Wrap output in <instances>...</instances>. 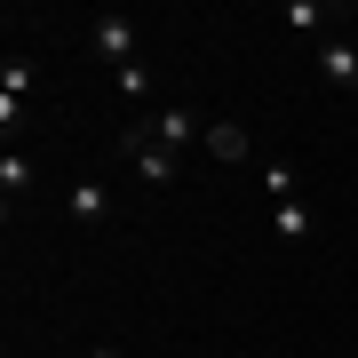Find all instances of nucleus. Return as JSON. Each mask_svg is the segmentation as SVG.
<instances>
[{"label": "nucleus", "mask_w": 358, "mask_h": 358, "mask_svg": "<svg viewBox=\"0 0 358 358\" xmlns=\"http://www.w3.org/2000/svg\"><path fill=\"white\" fill-rule=\"evenodd\" d=\"M120 159H128L143 183H176V152H167L152 128H120Z\"/></svg>", "instance_id": "obj_1"}, {"label": "nucleus", "mask_w": 358, "mask_h": 358, "mask_svg": "<svg viewBox=\"0 0 358 358\" xmlns=\"http://www.w3.org/2000/svg\"><path fill=\"white\" fill-rule=\"evenodd\" d=\"M143 128H152V136L167 143V152H183V143H199V136H207V128H199V120H192V112H183V103H159V112H152V120H143Z\"/></svg>", "instance_id": "obj_2"}, {"label": "nucleus", "mask_w": 358, "mask_h": 358, "mask_svg": "<svg viewBox=\"0 0 358 358\" xmlns=\"http://www.w3.org/2000/svg\"><path fill=\"white\" fill-rule=\"evenodd\" d=\"M319 72H327V88L358 96V48L350 40H319Z\"/></svg>", "instance_id": "obj_3"}, {"label": "nucleus", "mask_w": 358, "mask_h": 358, "mask_svg": "<svg viewBox=\"0 0 358 358\" xmlns=\"http://www.w3.org/2000/svg\"><path fill=\"white\" fill-rule=\"evenodd\" d=\"M96 48L112 56V72L136 64V24H128V16H96Z\"/></svg>", "instance_id": "obj_4"}, {"label": "nucleus", "mask_w": 358, "mask_h": 358, "mask_svg": "<svg viewBox=\"0 0 358 358\" xmlns=\"http://www.w3.org/2000/svg\"><path fill=\"white\" fill-rule=\"evenodd\" d=\"M271 231H279L287 247H303V239H310V207H303V199H287V207H271Z\"/></svg>", "instance_id": "obj_5"}, {"label": "nucleus", "mask_w": 358, "mask_h": 358, "mask_svg": "<svg viewBox=\"0 0 358 358\" xmlns=\"http://www.w3.org/2000/svg\"><path fill=\"white\" fill-rule=\"evenodd\" d=\"M207 159H247V128L239 120H215L207 128Z\"/></svg>", "instance_id": "obj_6"}, {"label": "nucleus", "mask_w": 358, "mask_h": 358, "mask_svg": "<svg viewBox=\"0 0 358 358\" xmlns=\"http://www.w3.org/2000/svg\"><path fill=\"white\" fill-rule=\"evenodd\" d=\"M279 24H287V32H303V40H319L327 8H319V0H287V8H279Z\"/></svg>", "instance_id": "obj_7"}, {"label": "nucleus", "mask_w": 358, "mask_h": 358, "mask_svg": "<svg viewBox=\"0 0 358 358\" xmlns=\"http://www.w3.org/2000/svg\"><path fill=\"white\" fill-rule=\"evenodd\" d=\"M72 215L80 223H103V215H112V192H103V183H80V192H72Z\"/></svg>", "instance_id": "obj_8"}, {"label": "nucleus", "mask_w": 358, "mask_h": 358, "mask_svg": "<svg viewBox=\"0 0 358 358\" xmlns=\"http://www.w3.org/2000/svg\"><path fill=\"white\" fill-rule=\"evenodd\" d=\"M263 199H271V207L303 199V192H294V167H287V159H271V167H263Z\"/></svg>", "instance_id": "obj_9"}, {"label": "nucleus", "mask_w": 358, "mask_h": 358, "mask_svg": "<svg viewBox=\"0 0 358 358\" xmlns=\"http://www.w3.org/2000/svg\"><path fill=\"white\" fill-rule=\"evenodd\" d=\"M0 192H8V199H24V192H32V159H24V152L0 159Z\"/></svg>", "instance_id": "obj_10"}, {"label": "nucleus", "mask_w": 358, "mask_h": 358, "mask_svg": "<svg viewBox=\"0 0 358 358\" xmlns=\"http://www.w3.org/2000/svg\"><path fill=\"white\" fill-rule=\"evenodd\" d=\"M32 56H8V64H0V96H16V103H24V88H32Z\"/></svg>", "instance_id": "obj_11"}, {"label": "nucleus", "mask_w": 358, "mask_h": 358, "mask_svg": "<svg viewBox=\"0 0 358 358\" xmlns=\"http://www.w3.org/2000/svg\"><path fill=\"white\" fill-rule=\"evenodd\" d=\"M120 96H136V103L152 96V72H143V56H136V64H120Z\"/></svg>", "instance_id": "obj_12"}, {"label": "nucleus", "mask_w": 358, "mask_h": 358, "mask_svg": "<svg viewBox=\"0 0 358 358\" xmlns=\"http://www.w3.org/2000/svg\"><path fill=\"white\" fill-rule=\"evenodd\" d=\"M72 358H112V350H72Z\"/></svg>", "instance_id": "obj_13"}]
</instances>
